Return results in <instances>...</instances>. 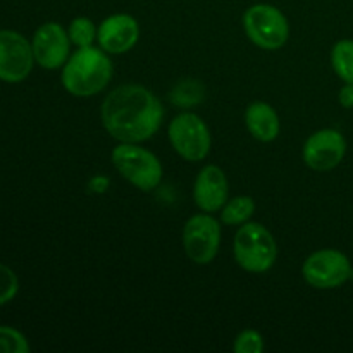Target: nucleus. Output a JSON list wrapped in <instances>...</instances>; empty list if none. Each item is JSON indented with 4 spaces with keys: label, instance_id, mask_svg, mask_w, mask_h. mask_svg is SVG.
Returning <instances> with one entry per match:
<instances>
[{
    "label": "nucleus",
    "instance_id": "4468645a",
    "mask_svg": "<svg viewBox=\"0 0 353 353\" xmlns=\"http://www.w3.org/2000/svg\"><path fill=\"white\" fill-rule=\"evenodd\" d=\"M245 124L255 140L262 143L274 141L279 137L281 123L274 107L269 105L268 102H252L245 110Z\"/></svg>",
    "mask_w": 353,
    "mask_h": 353
},
{
    "label": "nucleus",
    "instance_id": "f3484780",
    "mask_svg": "<svg viewBox=\"0 0 353 353\" xmlns=\"http://www.w3.org/2000/svg\"><path fill=\"white\" fill-rule=\"evenodd\" d=\"M97 31H99V28H97L95 23L86 16L74 17V19L69 23L68 28L71 43L76 45V48L92 47V45H95Z\"/></svg>",
    "mask_w": 353,
    "mask_h": 353
},
{
    "label": "nucleus",
    "instance_id": "6e6552de",
    "mask_svg": "<svg viewBox=\"0 0 353 353\" xmlns=\"http://www.w3.org/2000/svg\"><path fill=\"white\" fill-rule=\"evenodd\" d=\"M183 247L186 257L199 265L210 264L219 254L221 224L209 212L195 214L183 228Z\"/></svg>",
    "mask_w": 353,
    "mask_h": 353
},
{
    "label": "nucleus",
    "instance_id": "6ab92c4d",
    "mask_svg": "<svg viewBox=\"0 0 353 353\" xmlns=\"http://www.w3.org/2000/svg\"><path fill=\"white\" fill-rule=\"evenodd\" d=\"M19 293V278L12 268L0 262V307L7 305Z\"/></svg>",
    "mask_w": 353,
    "mask_h": 353
},
{
    "label": "nucleus",
    "instance_id": "39448f33",
    "mask_svg": "<svg viewBox=\"0 0 353 353\" xmlns=\"http://www.w3.org/2000/svg\"><path fill=\"white\" fill-rule=\"evenodd\" d=\"M243 30L248 40L264 50H278L290 38V23L285 14L271 3H255L243 14Z\"/></svg>",
    "mask_w": 353,
    "mask_h": 353
},
{
    "label": "nucleus",
    "instance_id": "f257e3e1",
    "mask_svg": "<svg viewBox=\"0 0 353 353\" xmlns=\"http://www.w3.org/2000/svg\"><path fill=\"white\" fill-rule=\"evenodd\" d=\"M164 105L143 85H121L107 93L100 117L107 133L119 143H143L162 126Z\"/></svg>",
    "mask_w": 353,
    "mask_h": 353
},
{
    "label": "nucleus",
    "instance_id": "20e7f679",
    "mask_svg": "<svg viewBox=\"0 0 353 353\" xmlns=\"http://www.w3.org/2000/svg\"><path fill=\"white\" fill-rule=\"evenodd\" d=\"M116 171L141 192H154L162 181V164L154 152L140 143H119L110 154Z\"/></svg>",
    "mask_w": 353,
    "mask_h": 353
},
{
    "label": "nucleus",
    "instance_id": "f03ea898",
    "mask_svg": "<svg viewBox=\"0 0 353 353\" xmlns=\"http://www.w3.org/2000/svg\"><path fill=\"white\" fill-rule=\"evenodd\" d=\"M114 74V65L109 54L102 48H78L69 55L61 72V83L65 92L72 97L88 99L103 92L109 86Z\"/></svg>",
    "mask_w": 353,
    "mask_h": 353
},
{
    "label": "nucleus",
    "instance_id": "9d476101",
    "mask_svg": "<svg viewBox=\"0 0 353 353\" xmlns=\"http://www.w3.org/2000/svg\"><path fill=\"white\" fill-rule=\"evenodd\" d=\"M34 62L47 71L62 69L71 55V38L61 23L48 21L37 28L31 40Z\"/></svg>",
    "mask_w": 353,
    "mask_h": 353
},
{
    "label": "nucleus",
    "instance_id": "412c9836",
    "mask_svg": "<svg viewBox=\"0 0 353 353\" xmlns=\"http://www.w3.org/2000/svg\"><path fill=\"white\" fill-rule=\"evenodd\" d=\"M338 102L345 109H353V85L352 83H345L343 88L338 93Z\"/></svg>",
    "mask_w": 353,
    "mask_h": 353
},
{
    "label": "nucleus",
    "instance_id": "7ed1b4c3",
    "mask_svg": "<svg viewBox=\"0 0 353 353\" xmlns=\"http://www.w3.org/2000/svg\"><path fill=\"white\" fill-rule=\"evenodd\" d=\"M233 255L236 264L252 274L271 271L278 259V243L261 223H245L234 234Z\"/></svg>",
    "mask_w": 353,
    "mask_h": 353
},
{
    "label": "nucleus",
    "instance_id": "a211bd4d",
    "mask_svg": "<svg viewBox=\"0 0 353 353\" xmlns=\"http://www.w3.org/2000/svg\"><path fill=\"white\" fill-rule=\"evenodd\" d=\"M28 338L12 326H0V353H30Z\"/></svg>",
    "mask_w": 353,
    "mask_h": 353
},
{
    "label": "nucleus",
    "instance_id": "1a4fd4ad",
    "mask_svg": "<svg viewBox=\"0 0 353 353\" xmlns=\"http://www.w3.org/2000/svg\"><path fill=\"white\" fill-rule=\"evenodd\" d=\"M34 64L31 41L16 30H0V81L23 83Z\"/></svg>",
    "mask_w": 353,
    "mask_h": 353
},
{
    "label": "nucleus",
    "instance_id": "2eb2a0df",
    "mask_svg": "<svg viewBox=\"0 0 353 353\" xmlns=\"http://www.w3.org/2000/svg\"><path fill=\"white\" fill-rule=\"evenodd\" d=\"M255 212V200L248 195L230 199L221 209V223L226 226H241L248 223Z\"/></svg>",
    "mask_w": 353,
    "mask_h": 353
},
{
    "label": "nucleus",
    "instance_id": "0eeeda50",
    "mask_svg": "<svg viewBox=\"0 0 353 353\" xmlns=\"http://www.w3.org/2000/svg\"><path fill=\"white\" fill-rule=\"evenodd\" d=\"M352 262L336 248H323L305 259L302 276L307 285L316 290H334L352 278Z\"/></svg>",
    "mask_w": 353,
    "mask_h": 353
},
{
    "label": "nucleus",
    "instance_id": "f8f14e48",
    "mask_svg": "<svg viewBox=\"0 0 353 353\" xmlns=\"http://www.w3.org/2000/svg\"><path fill=\"white\" fill-rule=\"evenodd\" d=\"M140 40V24L131 14H112L99 24L97 43L109 55L130 52Z\"/></svg>",
    "mask_w": 353,
    "mask_h": 353
},
{
    "label": "nucleus",
    "instance_id": "ddd939ff",
    "mask_svg": "<svg viewBox=\"0 0 353 353\" xmlns=\"http://www.w3.org/2000/svg\"><path fill=\"white\" fill-rule=\"evenodd\" d=\"M193 200L202 212H219L230 200V183L223 169L209 164L200 169L193 185Z\"/></svg>",
    "mask_w": 353,
    "mask_h": 353
},
{
    "label": "nucleus",
    "instance_id": "aec40b11",
    "mask_svg": "<svg viewBox=\"0 0 353 353\" xmlns=\"http://www.w3.org/2000/svg\"><path fill=\"white\" fill-rule=\"evenodd\" d=\"M264 348V336L257 330H243L233 343L236 353H262Z\"/></svg>",
    "mask_w": 353,
    "mask_h": 353
},
{
    "label": "nucleus",
    "instance_id": "dca6fc26",
    "mask_svg": "<svg viewBox=\"0 0 353 353\" xmlns=\"http://www.w3.org/2000/svg\"><path fill=\"white\" fill-rule=\"evenodd\" d=\"M331 65L341 81L353 85V40H340L333 45Z\"/></svg>",
    "mask_w": 353,
    "mask_h": 353
},
{
    "label": "nucleus",
    "instance_id": "423d86ee",
    "mask_svg": "<svg viewBox=\"0 0 353 353\" xmlns=\"http://www.w3.org/2000/svg\"><path fill=\"white\" fill-rule=\"evenodd\" d=\"M168 137L176 154L188 162L203 161L212 147L209 126L193 112L178 114L169 123Z\"/></svg>",
    "mask_w": 353,
    "mask_h": 353
},
{
    "label": "nucleus",
    "instance_id": "9b49d317",
    "mask_svg": "<svg viewBox=\"0 0 353 353\" xmlns=\"http://www.w3.org/2000/svg\"><path fill=\"white\" fill-rule=\"evenodd\" d=\"M347 154V140L333 128H324L307 138L302 157L307 168L317 172H327L338 168Z\"/></svg>",
    "mask_w": 353,
    "mask_h": 353
}]
</instances>
